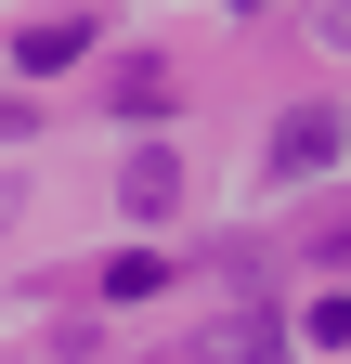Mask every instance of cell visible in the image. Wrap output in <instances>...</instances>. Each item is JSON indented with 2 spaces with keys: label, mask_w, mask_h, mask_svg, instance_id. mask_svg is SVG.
I'll return each instance as SVG.
<instances>
[{
  "label": "cell",
  "mask_w": 351,
  "mask_h": 364,
  "mask_svg": "<svg viewBox=\"0 0 351 364\" xmlns=\"http://www.w3.org/2000/svg\"><path fill=\"white\" fill-rule=\"evenodd\" d=\"M325 156H338V117H325V105H299V117H274V182H313Z\"/></svg>",
  "instance_id": "obj_2"
},
{
  "label": "cell",
  "mask_w": 351,
  "mask_h": 364,
  "mask_svg": "<svg viewBox=\"0 0 351 364\" xmlns=\"http://www.w3.org/2000/svg\"><path fill=\"white\" fill-rule=\"evenodd\" d=\"M117 196H130V221H169V208H183V156H169V144H130Z\"/></svg>",
  "instance_id": "obj_1"
},
{
  "label": "cell",
  "mask_w": 351,
  "mask_h": 364,
  "mask_svg": "<svg viewBox=\"0 0 351 364\" xmlns=\"http://www.w3.org/2000/svg\"><path fill=\"white\" fill-rule=\"evenodd\" d=\"M208 364H286V326L274 312H222L208 326Z\"/></svg>",
  "instance_id": "obj_3"
},
{
  "label": "cell",
  "mask_w": 351,
  "mask_h": 364,
  "mask_svg": "<svg viewBox=\"0 0 351 364\" xmlns=\"http://www.w3.org/2000/svg\"><path fill=\"white\" fill-rule=\"evenodd\" d=\"M14 53H26V78H53V65H78V53H92V14H53V26H26Z\"/></svg>",
  "instance_id": "obj_4"
},
{
  "label": "cell",
  "mask_w": 351,
  "mask_h": 364,
  "mask_svg": "<svg viewBox=\"0 0 351 364\" xmlns=\"http://www.w3.org/2000/svg\"><path fill=\"white\" fill-rule=\"evenodd\" d=\"M299 338H325V351H351V299H313V312H299Z\"/></svg>",
  "instance_id": "obj_5"
},
{
  "label": "cell",
  "mask_w": 351,
  "mask_h": 364,
  "mask_svg": "<svg viewBox=\"0 0 351 364\" xmlns=\"http://www.w3.org/2000/svg\"><path fill=\"white\" fill-rule=\"evenodd\" d=\"M313 39H338V53H351V0H338V14H313Z\"/></svg>",
  "instance_id": "obj_6"
}]
</instances>
